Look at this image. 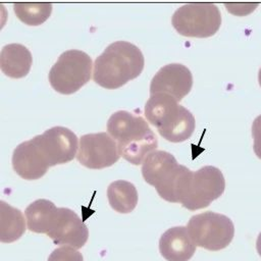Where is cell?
I'll list each match as a JSON object with an SVG mask.
<instances>
[{"label":"cell","mask_w":261,"mask_h":261,"mask_svg":"<svg viewBox=\"0 0 261 261\" xmlns=\"http://www.w3.org/2000/svg\"><path fill=\"white\" fill-rule=\"evenodd\" d=\"M47 236L56 245L81 249L89 238V229L80 216L69 208H57Z\"/></svg>","instance_id":"8fae6325"},{"label":"cell","mask_w":261,"mask_h":261,"mask_svg":"<svg viewBox=\"0 0 261 261\" xmlns=\"http://www.w3.org/2000/svg\"><path fill=\"white\" fill-rule=\"evenodd\" d=\"M256 249H257V252L259 254V256L261 257V231L260 233L258 234L257 237V241H256Z\"/></svg>","instance_id":"7402d4cb"},{"label":"cell","mask_w":261,"mask_h":261,"mask_svg":"<svg viewBox=\"0 0 261 261\" xmlns=\"http://www.w3.org/2000/svg\"><path fill=\"white\" fill-rule=\"evenodd\" d=\"M145 116L166 141L180 143L191 138L195 130V117L168 95H151L145 105Z\"/></svg>","instance_id":"3957f363"},{"label":"cell","mask_w":261,"mask_h":261,"mask_svg":"<svg viewBox=\"0 0 261 261\" xmlns=\"http://www.w3.org/2000/svg\"><path fill=\"white\" fill-rule=\"evenodd\" d=\"M92 66V58L86 52L76 49L64 51L49 71V83L60 94H73L90 81Z\"/></svg>","instance_id":"8992f818"},{"label":"cell","mask_w":261,"mask_h":261,"mask_svg":"<svg viewBox=\"0 0 261 261\" xmlns=\"http://www.w3.org/2000/svg\"><path fill=\"white\" fill-rule=\"evenodd\" d=\"M57 207L47 199H38L31 203L24 215L28 222V228L37 233H46L49 231Z\"/></svg>","instance_id":"2e32d148"},{"label":"cell","mask_w":261,"mask_h":261,"mask_svg":"<svg viewBox=\"0 0 261 261\" xmlns=\"http://www.w3.org/2000/svg\"><path fill=\"white\" fill-rule=\"evenodd\" d=\"M48 261H84V258L76 249L63 246L55 249L49 255Z\"/></svg>","instance_id":"ffe728a7"},{"label":"cell","mask_w":261,"mask_h":261,"mask_svg":"<svg viewBox=\"0 0 261 261\" xmlns=\"http://www.w3.org/2000/svg\"><path fill=\"white\" fill-rule=\"evenodd\" d=\"M108 134L117 143L120 156L139 165L158 147V140L148 122L125 110L114 112L107 122Z\"/></svg>","instance_id":"7a4b0ae2"},{"label":"cell","mask_w":261,"mask_h":261,"mask_svg":"<svg viewBox=\"0 0 261 261\" xmlns=\"http://www.w3.org/2000/svg\"><path fill=\"white\" fill-rule=\"evenodd\" d=\"M196 247L187 226L170 227L159 240L160 254L167 261H189L194 256Z\"/></svg>","instance_id":"4fadbf2b"},{"label":"cell","mask_w":261,"mask_h":261,"mask_svg":"<svg viewBox=\"0 0 261 261\" xmlns=\"http://www.w3.org/2000/svg\"><path fill=\"white\" fill-rule=\"evenodd\" d=\"M33 57L30 50L21 44L5 45L0 53L2 72L12 79L24 77L31 70Z\"/></svg>","instance_id":"9a60e30c"},{"label":"cell","mask_w":261,"mask_h":261,"mask_svg":"<svg viewBox=\"0 0 261 261\" xmlns=\"http://www.w3.org/2000/svg\"><path fill=\"white\" fill-rule=\"evenodd\" d=\"M144 64V55L139 47L126 41H116L96 58L93 79L102 88L118 89L138 77Z\"/></svg>","instance_id":"6da1fadb"},{"label":"cell","mask_w":261,"mask_h":261,"mask_svg":"<svg viewBox=\"0 0 261 261\" xmlns=\"http://www.w3.org/2000/svg\"><path fill=\"white\" fill-rule=\"evenodd\" d=\"M192 86L191 70L181 63H170L161 67L152 77L150 95L164 94L178 102L190 93Z\"/></svg>","instance_id":"7c38bea8"},{"label":"cell","mask_w":261,"mask_h":261,"mask_svg":"<svg viewBox=\"0 0 261 261\" xmlns=\"http://www.w3.org/2000/svg\"><path fill=\"white\" fill-rule=\"evenodd\" d=\"M31 140L48 168L71 161L79 147L76 135L64 126H53Z\"/></svg>","instance_id":"9c48e42d"},{"label":"cell","mask_w":261,"mask_h":261,"mask_svg":"<svg viewBox=\"0 0 261 261\" xmlns=\"http://www.w3.org/2000/svg\"><path fill=\"white\" fill-rule=\"evenodd\" d=\"M13 10L17 18L28 25L44 23L52 12L50 3H14Z\"/></svg>","instance_id":"d6986e66"},{"label":"cell","mask_w":261,"mask_h":261,"mask_svg":"<svg viewBox=\"0 0 261 261\" xmlns=\"http://www.w3.org/2000/svg\"><path fill=\"white\" fill-rule=\"evenodd\" d=\"M79 148L77 161L90 169L109 167L120 158L116 141L104 132L82 136Z\"/></svg>","instance_id":"30bf717a"},{"label":"cell","mask_w":261,"mask_h":261,"mask_svg":"<svg viewBox=\"0 0 261 261\" xmlns=\"http://www.w3.org/2000/svg\"><path fill=\"white\" fill-rule=\"evenodd\" d=\"M189 168L177 163L175 157L166 151L155 150L144 160L142 175L153 186L160 198L170 203H178V194Z\"/></svg>","instance_id":"277c9868"},{"label":"cell","mask_w":261,"mask_h":261,"mask_svg":"<svg viewBox=\"0 0 261 261\" xmlns=\"http://www.w3.org/2000/svg\"><path fill=\"white\" fill-rule=\"evenodd\" d=\"M252 136L254 139V152L256 156L261 159V114L258 115L252 123Z\"/></svg>","instance_id":"44dd1931"},{"label":"cell","mask_w":261,"mask_h":261,"mask_svg":"<svg viewBox=\"0 0 261 261\" xmlns=\"http://www.w3.org/2000/svg\"><path fill=\"white\" fill-rule=\"evenodd\" d=\"M12 166L20 177L28 180L39 179L48 170L38 155L32 140L20 143L14 149Z\"/></svg>","instance_id":"5bb4252c"},{"label":"cell","mask_w":261,"mask_h":261,"mask_svg":"<svg viewBox=\"0 0 261 261\" xmlns=\"http://www.w3.org/2000/svg\"><path fill=\"white\" fill-rule=\"evenodd\" d=\"M225 179L219 168L206 165L190 171L179 193V203L191 211L208 207L224 192Z\"/></svg>","instance_id":"5b68a950"},{"label":"cell","mask_w":261,"mask_h":261,"mask_svg":"<svg viewBox=\"0 0 261 261\" xmlns=\"http://www.w3.org/2000/svg\"><path fill=\"white\" fill-rule=\"evenodd\" d=\"M187 227L196 246L209 251L226 248L234 236L232 220L223 214L212 211L192 216Z\"/></svg>","instance_id":"52a82bcc"},{"label":"cell","mask_w":261,"mask_h":261,"mask_svg":"<svg viewBox=\"0 0 261 261\" xmlns=\"http://www.w3.org/2000/svg\"><path fill=\"white\" fill-rule=\"evenodd\" d=\"M107 198L111 208L119 213H130L138 204L135 185L122 179L112 181L108 186Z\"/></svg>","instance_id":"ac0fdd59"},{"label":"cell","mask_w":261,"mask_h":261,"mask_svg":"<svg viewBox=\"0 0 261 261\" xmlns=\"http://www.w3.org/2000/svg\"><path fill=\"white\" fill-rule=\"evenodd\" d=\"M171 22L181 36L208 38L219 30L221 14L213 3H188L174 11Z\"/></svg>","instance_id":"ba28073f"},{"label":"cell","mask_w":261,"mask_h":261,"mask_svg":"<svg viewBox=\"0 0 261 261\" xmlns=\"http://www.w3.org/2000/svg\"><path fill=\"white\" fill-rule=\"evenodd\" d=\"M24 231L25 222L21 211L0 201V241L12 243L20 239Z\"/></svg>","instance_id":"e0dca14e"},{"label":"cell","mask_w":261,"mask_h":261,"mask_svg":"<svg viewBox=\"0 0 261 261\" xmlns=\"http://www.w3.org/2000/svg\"><path fill=\"white\" fill-rule=\"evenodd\" d=\"M258 82H259V85L261 87V67L259 69V72H258Z\"/></svg>","instance_id":"603a6c76"}]
</instances>
